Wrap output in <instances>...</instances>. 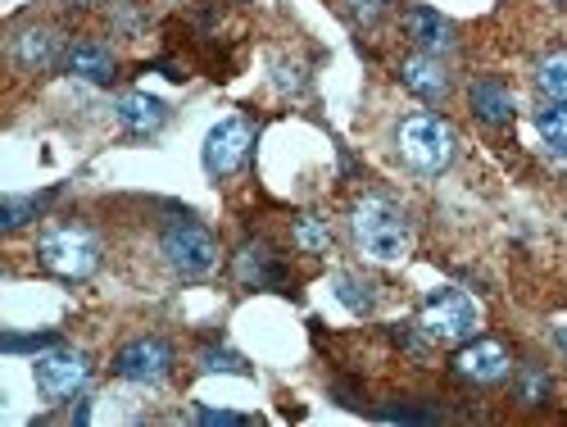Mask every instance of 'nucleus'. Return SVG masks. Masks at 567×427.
I'll list each match as a JSON object with an SVG mask.
<instances>
[{
    "label": "nucleus",
    "mask_w": 567,
    "mask_h": 427,
    "mask_svg": "<svg viewBox=\"0 0 567 427\" xmlns=\"http://www.w3.org/2000/svg\"><path fill=\"white\" fill-rule=\"evenodd\" d=\"M64 69L73 78H82V82H114V73H118L110 45H96V41H78L73 51L64 55Z\"/></svg>",
    "instance_id": "nucleus-16"
},
{
    "label": "nucleus",
    "mask_w": 567,
    "mask_h": 427,
    "mask_svg": "<svg viewBox=\"0 0 567 427\" xmlns=\"http://www.w3.org/2000/svg\"><path fill=\"white\" fill-rule=\"evenodd\" d=\"M377 414H382V418H395V423H436V418H441L436 409H417V405H382Z\"/></svg>",
    "instance_id": "nucleus-25"
},
{
    "label": "nucleus",
    "mask_w": 567,
    "mask_h": 427,
    "mask_svg": "<svg viewBox=\"0 0 567 427\" xmlns=\"http://www.w3.org/2000/svg\"><path fill=\"white\" fill-rule=\"evenodd\" d=\"M114 114L132 136H155L168 123V105L159 96H146V91H127V96H118Z\"/></svg>",
    "instance_id": "nucleus-12"
},
{
    "label": "nucleus",
    "mask_w": 567,
    "mask_h": 427,
    "mask_svg": "<svg viewBox=\"0 0 567 427\" xmlns=\"http://www.w3.org/2000/svg\"><path fill=\"white\" fill-rule=\"evenodd\" d=\"M400 82L422 101H445L450 96V73H445V64L436 55H409L400 64Z\"/></svg>",
    "instance_id": "nucleus-13"
},
{
    "label": "nucleus",
    "mask_w": 567,
    "mask_h": 427,
    "mask_svg": "<svg viewBox=\"0 0 567 427\" xmlns=\"http://www.w3.org/2000/svg\"><path fill=\"white\" fill-rule=\"evenodd\" d=\"M231 273L250 292H277V287H287V264H281L272 255V246H264V242H250V246L236 251Z\"/></svg>",
    "instance_id": "nucleus-10"
},
{
    "label": "nucleus",
    "mask_w": 567,
    "mask_h": 427,
    "mask_svg": "<svg viewBox=\"0 0 567 427\" xmlns=\"http://www.w3.org/2000/svg\"><path fill=\"white\" fill-rule=\"evenodd\" d=\"M45 201H51V196H10L6 210H0V223H6V227H23L28 218H37L45 210Z\"/></svg>",
    "instance_id": "nucleus-22"
},
{
    "label": "nucleus",
    "mask_w": 567,
    "mask_h": 427,
    "mask_svg": "<svg viewBox=\"0 0 567 427\" xmlns=\"http://www.w3.org/2000/svg\"><path fill=\"white\" fill-rule=\"evenodd\" d=\"M291 236H296V246H300L305 255H322L327 246H332V232H327V223H322L318 214H300Z\"/></svg>",
    "instance_id": "nucleus-20"
},
{
    "label": "nucleus",
    "mask_w": 567,
    "mask_h": 427,
    "mask_svg": "<svg viewBox=\"0 0 567 427\" xmlns=\"http://www.w3.org/2000/svg\"><path fill=\"white\" fill-rule=\"evenodd\" d=\"M123 383H136V387H159L164 377L173 373V346L168 342H159V337H136V342H127L118 355H114V364H110Z\"/></svg>",
    "instance_id": "nucleus-7"
},
{
    "label": "nucleus",
    "mask_w": 567,
    "mask_h": 427,
    "mask_svg": "<svg viewBox=\"0 0 567 427\" xmlns=\"http://www.w3.org/2000/svg\"><path fill=\"white\" fill-rule=\"evenodd\" d=\"M200 368L205 373H246V359L231 355V350H205L200 355Z\"/></svg>",
    "instance_id": "nucleus-24"
},
{
    "label": "nucleus",
    "mask_w": 567,
    "mask_h": 427,
    "mask_svg": "<svg viewBox=\"0 0 567 427\" xmlns=\"http://www.w3.org/2000/svg\"><path fill=\"white\" fill-rule=\"evenodd\" d=\"M536 128H540V136H545V146L549 151H558V155H567V110H540L536 114Z\"/></svg>",
    "instance_id": "nucleus-21"
},
{
    "label": "nucleus",
    "mask_w": 567,
    "mask_h": 427,
    "mask_svg": "<svg viewBox=\"0 0 567 427\" xmlns=\"http://www.w3.org/2000/svg\"><path fill=\"white\" fill-rule=\"evenodd\" d=\"M10 55L23 73H45V69H55L60 55H64V37L55 28H23L14 32L10 41Z\"/></svg>",
    "instance_id": "nucleus-11"
},
{
    "label": "nucleus",
    "mask_w": 567,
    "mask_h": 427,
    "mask_svg": "<svg viewBox=\"0 0 567 427\" xmlns=\"http://www.w3.org/2000/svg\"><path fill=\"white\" fill-rule=\"evenodd\" d=\"M37 260L55 277L82 282V277H91L101 268V242H96V232L82 227V223H60L37 242Z\"/></svg>",
    "instance_id": "nucleus-3"
},
{
    "label": "nucleus",
    "mask_w": 567,
    "mask_h": 427,
    "mask_svg": "<svg viewBox=\"0 0 567 427\" xmlns=\"http://www.w3.org/2000/svg\"><path fill=\"white\" fill-rule=\"evenodd\" d=\"M417 327H422V337L436 342V346H463V342L477 337L482 314H477V305H472L463 292L441 287V292H432L427 301H422Z\"/></svg>",
    "instance_id": "nucleus-4"
},
{
    "label": "nucleus",
    "mask_w": 567,
    "mask_h": 427,
    "mask_svg": "<svg viewBox=\"0 0 567 427\" xmlns=\"http://www.w3.org/2000/svg\"><path fill=\"white\" fill-rule=\"evenodd\" d=\"M332 292H337V301L350 305L354 314H368V309L377 305L372 282H363V277H354V273H337V277H332Z\"/></svg>",
    "instance_id": "nucleus-18"
},
{
    "label": "nucleus",
    "mask_w": 567,
    "mask_h": 427,
    "mask_svg": "<svg viewBox=\"0 0 567 427\" xmlns=\"http://www.w3.org/2000/svg\"><path fill=\"white\" fill-rule=\"evenodd\" d=\"M196 418H200L205 427H246V423H250L246 414H231V409H200Z\"/></svg>",
    "instance_id": "nucleus-26"
},
{
    "label": "nucleus",
    "mask_w": 567,
    "mask_h": 427,
    "mask_svg": "<svg viewBox=\"0 0 567 427\" xmlns=\"http://www.w3.org/2000/svg\"><path fill=\"white\" fill-rule=\"evenodd\" d=\"M549 396H554V377H549L545 368H536V364L517 368V383H513V400H517V405L540 409V405H549Z\"/></svg>",
    "instance_id": "nucleus-17"
},
{
    "label": "nucleus",
    "mask_w": 567,
    "mask_h": 427,
    "mask_svg": "<svg viewBox=\"0 0 567 427\" xmlns=\"http://www.w3.org/2000/svg\"><path fill=\"white\" fill-rule=\"evenodd\" d=\"M554 342H558V350L567 355V327H558V332H554Z\"/></svg>",
    "instance_id": "nucleus-28"
},
{
    "label": "nucleus",
    "mask_w": 567,
    "mask_h": 427,
    "mask_svg": "<svg viewBox=\"0 0 567 427\" xmlns=\"http://www.w3.org/2000/svg\"><path fill=\"white\" fill-rule=\"evenodd\" d=\"M395 146H400V160L417 173H445L458 155V136L445 119L436 114H413L400 123L395 132Z\"/></svg>",
    "instance_id": "nucleus-2"
},
{
    "label": "nucleus",
    "mask_w": 567,
    "mask_h": 427,
    "mask_svg": "<svg viewBox=\"0 0 567 427\" xmlns=\"http://www.w3.org/2000/svg\"><path fill=\"white\" fill-rule=\"evenodd\" d=\"M250 146H255V132H250V123L241 114L214 123V132L205 136V173L209 177H231L236 169L246 164Z\"/></svg>",
    "instance_id": "nucleus-8"
},
{
    "label": "nucleus",
    "mask_w": 567,
    "mask_h": 427,
    "mask_svg": "<svg viewBox=\"0 0 567 427\" xmlns=\"http://www.w3.org/2000/svg\"><path fill=\"white\" fill-rule=\"evenodd\" d=\"M32 377H37V392H41L45 400L64 405V400H73V396L86 387L91 364H86V355H78V350H45V355H37Z\"/></svg>",
    "instance_id": "nucleus-6"
},
{
    "label": "nucleus",
    "mask_w": 567,
    "mask_h": 427,
    "mask_svg": "<svg viewBox=\"0 0 567 427\" xmlns=\"http://www.w3.org/2000/svg\"><path fill=\"white\" fill-rule=\"evenodd\" d=\"M467 105H472V114H477L486 128H504V123H513V114H517L508 87H499L495 78H477V82H472V87H467Z\"/></svg>",
    "instance_id": "nucleus-14"
},
{
    "label": "nucleus",
    "mask_w": 567,
    "mask_h": 427,
    "mask_svg": "<svg viewBox=\"0 0 567 427\" xmlns=\"http://www.w3.org/2000/svg\"><path fill=\"white\" fill-rule=\"evenodd\" d=\"M513 373V359H508V350L499 346V342H463L458 346V355H454V377H463V383H472V387H495V383H504V377Z\"/></svg>",
    "instance_id": "nucleus-9"
},
{
    "label": "nucleus",
    "mask_w": 567,
    "mask_h": 427,
    "mask_svg": "<svg viewBox=\"0 0 567 427\" xmlns=\"http://www.w3.org/2000/svg\"><path fill=\"white\" fill-rule=\"evenodd\" d=\"M41 346H55V332H37V337H19V332H10L6 337V350H41Z\"/></svg>",
    "instance_id": "nucleus-27"
},
{
    "label": "nucleus",
    "mask_w": 567,
    "mask_h": 427,
    "mask_svg": "<svg viewBox=\"0 0 567 427\" xmlns=\"http://www.w3.org/2000/svg\"><path fill=\"white\" fill-rule=\"evenodd\" d=\"M350 236H354V246L377 264H395L413 246L404 210L395 201H386V196H363L350 210Z\"/></svg>",
    "instance_id": "nucleus-1"
},
{
    "label": "nucleus",
    "mask_w": 567,
    "mask_h": 427,
    "mask_svg": "<svg viewBox=\"0 0 567 427\" xmlns=\"http://www.w3.org/2000/svg\"><path fill=\"white\" fill-rule=\"evenodd\" d=\"M159 251H164L168 268L182 273V277H205V273L218 268V242H214V232L200 227V223H192V218L168 223L164 236H159Z\"/></svg>",
    "instance_id": "nucleus-5"
},
{
    "label": "nucleus",
    "mask_w": 567,
    "mask_h": 427,
    "mask_svg": "<svg viewBox=\"0 0 567 427\" xmlns=\"http://www.w3.org/2000/svg\"><path fill=\"white\" fill-rule=\"evenodd\" d=\"M350 6V14H354V23L359 28H377L386 19V0H346Z\"/></svg>",
    "instance_id": "nucleus-23"
},
{
    "label": "nucleus",
    "mask_w": 567,
    "mask_h": 427,
    "mask_svg": "<svg viewBox=\"0 0 567 427\" xmlns=\"http://www.w3.org/2000/svg\"><path fill=\"white\" fill-rule=\"evenodd\" d=\"M536 82H540V91H545L549 101L567 105V51L545 55V60H540V69H536Z\"/></svg>",
    "instance_id": "nucleus-19"
},
{
    "label": "nucleus",
    "mask_w": 567,
    "mask_h": 427,
    "mask_svg": "<svg viewBox=\"0 0 567 427\" xmlns=\"http://www.w3.org/2000/svg\"><path fill=\"white\" fill-rule=\"evenodd\" d=\"M404 32L417 41V51H422V55H436V60L450 55V51H454V41H458L454 28H450L441 14H432V10H409V14H404Z\"/></svg>",
    "instance_id": "nucleus-15"
}]
</instances>
